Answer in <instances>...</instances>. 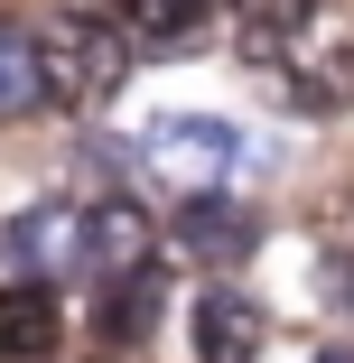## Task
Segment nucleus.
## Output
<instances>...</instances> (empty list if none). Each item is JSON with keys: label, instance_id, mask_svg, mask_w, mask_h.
<instances>
[{"label": "nucleus", "instance_id": "nucleus-1", "mask_svg": "<svg viewBox=\"0 0 354 363\" xmlns=\"http://www.w3.org/2000/svg\"><path fill=\"white\" fill-rule=\"evenodd\" d=\"M38 84L56 112H103L121 84H131V38L94 10H65L38 28Z\"/></svg>", "mask_w": 354, "mask_h": 363}, {"label": "nucleus", "instance_id": "nucleus-2", "mask_svg": "<svg viewBox=\"0 0 354 363\" xmlns=\"http://www.w3.org/2000/svg\"><path fill=\"white\" fill-rule=\"evenodd\" d=\"M0 261H10V279H28V289L84 270V205H65V196L19 205L10 224H0Z\"/></svg>", "mask_w": 354, "mask_h": 363}, {"label": "nucleus", "instance_id": "nucleus-3", "mask_svg": "<svg viewBox=\"0 0 354 363\" xmlns=\"http://www.w3.org/2000/svg\"><path fill=\"white\" fill-rule=\"evenodd\" d=\"M159 252V224H150V205H131V196H103L84 205V270L112 289V279H140Z\"/></svg>", "mask_w": 354, "mask_h": 363}, {"label": "nucleus", "instance_id": "nucleus-4", "mask_svg": "<svg viewBox=\"0 0 354 363\" xmlns=\"http://www.w3.org/2000/svg\"><path fill=\"white\" fill-rule=\"evenodd\" d=\"M187 335H196V363H261L270 317L243 298V289H205V298L187 308Z\"/></svg>", "mask_w": 354, "mask_h": 363}, {"label": "nucleus", "instance_id": "nucleus-5", "mask_svg": "<svg viewBox=\"0 0 354 363\" xmlns=\"http://www.w3.org/2000/svg\"><path fill=\"white\" fill-rule=\"evenodd\" d=\"M112 28L131 38V56H177L215 28V0H112Z\"/></svg>", "mask_w": 354, "mask_h": 363}, {"label": "nucleus", "instance_id": "nucleus-6", "mask_svg": "<svg viewBox=\"0 0 354 363\" xmlns=\"http://www.w3.org/2000/svg\"><path fill=\"white\" fill-rule=\"evenodd\" d=\"M140 150L150 159H205V168H233L243 159V130L224 112H159L150 130H140Z\"/></svg>", "mask_w": 354, "mask_h": 363}, {"label": "nucleus", "instance_id": "nucleus-7", "mask_svg": "<svg viewBox=\"0 0 354 363\" xmlns=\"http://www.w3.org/2000/svg\"><path fill=\"white\" fill-rule=\"evenodd\" d=\"M56 298L47 289H28V279H0V363H47L56 354Z\"/></svg>", "mask_w": 354, "mask_h": 363}, {"label": "nucleus", "instance_id": "nucleus-8", "mask_svg": "<svg viewBox=\"0 0 354 363\" xmlns=\"http://www.w3.org/2000/svg\"><path fill=\"white\" fill-rule=\"evenodd\" d=\"M177 242H187L196 261H233V252H252V214H243L233 196H187V205H177Z\"/></svg>", "mask_w": 354, "mask_h": 363}, {"label": "nucleus", "instance_id": "nucleus-9", "mask_svg": "<svg viewBox=\"0 0 354 363\" xmlns=\"http://www.w3.org/2000/svg\"><path fill=\"white\" fill-rule=\"evenodd\" d=\"M38 103H47V84H38V28L0 19V121H19Z\"/></svg>", "mask_w": 354, "mask_h": 363}, {"label": "nucleus", "instance_id": "nucleus-10", "mask_svg": "<svg viewBox=\"0 0 354 363\" xmlns=\"http://www.w3.org/2000/svg\"><path fill=\"white\" fill-rule=\"evenodd\" d=\"M150 326H159V270L112 279V289H103V335H112V345H150Z\"/></svg>", "mask_w": 354, "mask_h": 363}, {"label": "nucleus", "instance_id": "nucleus-11", "mask_svg": "<svg viewBox=\"0 0 354 363\" xmlns=\"http://www.w3.org/2000/svg\"><path fill=\"white\" fill-rule=\"evenodd\" d=\"M233 10H243V56H280V47H289L299 28H308V10H317V0H233Z\"/></svg>", "mask_w": 354, "mask_h": 363}, {"label": "nucleus", "instance_id": "nucleus-12", "mask_svg": "<svg viewBox=\"0 0 354 363\" xmlns=\"http://www.w3.org/2000/svg\"><path fill=\"white\" fill-rule=\"evenodd\" d=\"M326 308H336V317H354V242H336V252H326Z\"/></svg>", "mask_w": 354, "mask_h": 363}, {"label": "nucleus", "instance_id": "nucleus-13", "mask_svg": "<svg viewBox=\"0 0 354 363\" xmlns=\"http://www.w3.org/2000/svg\"><path fill=\"white\" fill-rule=\"evenodd\" d=\"M317 363H354V345H326V354H317Z\"/></svg>", "mask_w": 354, "mask_h": 363}]
</instances>
